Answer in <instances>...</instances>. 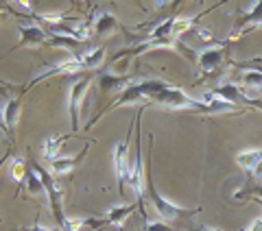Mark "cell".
Segmentation results:
<instances>
[{"label": "cell", "mask_w": 262, "mask_h": 231, "mask_svg": "<svg viewBox=\"0 0 262 231\" xmlns=\"http://www.w3.org/2000/svg\"><path fill=\"white\" fill-rule=\"evenodd\" d=\"M81 157H83V153L79 155V157H59L51 161V175L53 177H61V175H68V172L77 166V164L81 161Z\"/></svg>", "instance_id": "ffe728a7"}, {"label": "cell", "mask_w": 262, "mask_h": 231, "mask_svg": "<svg viewBox=\"0 0 262 231\" xmlns=\"http://www.w3.org/2000/svg\"><path fill=\"white\" fill-rule=\"evenodd\" d=\"M245 194H253V196H256V199H262V183H256L253 188H247V190H245V192L236 194V196H238V199H241V196H245Z\"/></svg>", "instance_id": "83f0119b"}, {"label": "cell", "mask_w": 262, "mask_h": 231, "mask_svg": "<svg viewBox=\"0 0 262 231\" xmlns=\"http://www.w3.org/2000/svg\"><path fill=\"white\" fill-rule=\"evenodd\" d=\"M201 101L210 107V111H212V113H225V111H236V109H238L236 105L223 101V98H219L214 92L203 94V96H201Z\"/></svg>", "instance_id": "d6986e66"}, {"label": "cell", "mask_w": 262, "mask_h": 231, "mask_svg": "<svg viewBox=\"0 0 262 231\" xmlns=\"http://www.w3.org/2000/svg\"><path fill=\"white\" fill-rule=\"evenodd\" d=\"M241 83L251 87V89H262V72H258V70L241 72Z\"/></svg>", "instance_id": "603a6c76"}, {"label": "cell", "mask_w": 262, "mask_h": 231, "mask_svg": "<svg viewBox=\"0 0 262 231\" xmlns=\"http://www.w3.org/2000/svg\"><path fill=\"white\" fill-rule=\"evenodd\" d=\"M153 103L158 105H164V107H170V109H192V111H203V113H212L210 107L201 101V98H192L188 96L184 89L179 87H173L168 85L164 92L158 94V98H155Z\"/></svg>", "instance_id": "3957f363"}, {"label": "cell", "mask_w": 262, "mask_h": 231, "mask_svg": "<svg viewBox=\"0 0 262 231\" xmlns=\"http://www.w3.org/2000/svg\"><path fill=\"white\" fill-rule=\"evenodd\" d=\"M68 137H70V135H51V137H46L44 142H42V153H44V157H46L48 161L59 159L61 146H63V142H66Z\"/></svg>", "instance_id": "ac0fdd59"}, {"label": "cell", "mask_w": 262, "mask_h": 231, "mask_svg": "<svg viewBox=\"0 0 262 231\" xmlns=\"http://www.w3.org/2000/svg\"><path fill=\"white\" fill-rule=\"evenodd\" d=\"M245 231H262V218H253Z\"/></svg>", "instance_id": "f1b7e54d"}, {"label": "cell", "mask_w": 262, "mask_h": 231, "mask_svg": "<svg viewBox=\"0 0 262 231\" xmlns=\"http://www.w3.org/2000/svg\"><path fill=\"white\" fill-rule=\"evenodd\" d=\"M134 81H131L129 77H125V74H114V72H110V74H101L98 77V85H101V89L105 94L107 92H114V89H125V87H129Z\"/></svg>", "instance_id": "9a60e30c"}, {"label": "cell", "mask_w": 262, "mask_h": 231, "mask_svg": "<svg viewBox=\"0 0 262 231\" xmlns=\"http://www.w3.org/2000/svg\"><path fill=\"white\" fill-rule=\"evenodd\" d=\"M20 120V98L18 96H9L3 101V127L9 133V137L13 135V129Z\"/></svg>", "instance_id": "7c38bea8"}, {"label": "cell", "mask_w": 262, "mask_h": 231, "mask_svg": "<svg viewBox=\"0 0 262 231\" xmlns=\"http://www.w3.org/2000/svg\"><path fill=\"white\" fill-rule=\"evenodd\" d=\"M256 203H258V205H260V207H262V199H256Z\"/></svg>", "instance_id": "d6a6232c"}, {"label": "cell", "mask_w": 262, "mask_h": 231, "mask_svg": "<svg viewBox=\"0 0 262 231\" xmlns=\"http://www.w3.org/2000/svg\"><path fill=\"white\" fill-rule=\"evenodd\" d=\"M134 214V205H114V207L107 212V216H105V225H112V227H116L122 231V227H125V222L127 218Z\"/></svg>", "instance_id": "2e32d148"}, {"label": "cell", "mask_w": 262, "mask_h": 231, "mask_svg": "<svg viewBox=\"0 0 262 231\" xmlns=\"http://www.w3.org/2000/svg\"><path fill=\"white\" fill-rule=\"evenodd\" d=\"M194 231H219V229H210V227H196Z\"/></svg>", "instance_id": "1f68e13d"}, {"label": "cell", "mask_w": 262, "mask_h": 231, "mask_svg": "<svg viewBox=\"0 0 262 231\" xmlns=\"http://www.w3.org/2000/svg\"><path fill=\"white\" fill-rule=\"evenodd\" d=\"M90 85H92V79L85 77L77 81V83H72L70 87V96H68V109H70V122H72V131L79 129V113H81V103H83V98L88 94Z\"/></svg>", "instance_id": "ba28073f"}, {"label": "cell", "mask_w": 262, "mask_h": 231, "mask_svg": "<svg viewBox=\"0 0 262 231\" xmlns=\"http://www.w3.org/2000/svg\"><path fill=\"white\" fill-rule=\"evenodd\" d=\"M29 231H55V229H51V227H46V225H39V222H37V225H33Z\"/></svg>", "instance_id": "f546056e"}, {"label": "cell", "mask_w": 262, "mask_h": 231, "mask_svg": "<svg viewBox=\"0 0 262 231\" xmlns=\"http://www.w3.org/2000/svg\"><path fill=\"white\" fill-rule=\"evenodd\" d=\"M18 33H20V46H31V48H37L42 44H48V31L37 27V24H18Z\"/></svg>", "instance_id": "30bf717a"}, {"label": "cell", "mask_w": 262, "mask_h": 231, "mask_svg": "<svg viewBox=\"0 0 262 231\" xmlns=\"http://www.w3.org/2000/svg\"><path fill=\"white\" fill-rule=\"evenodd\" d=\"M79 59L83 63V68H98V65H103V61H105V48L103 46L90 48V51L79 55Z\"/></svg>", "instance_id": "44dd1931"}, {"label": "cell", "mask_w": 262, "mask_h": 231, "mask_svg": "<svg viewBox=\"0 0 262 231\" xmlns=\"http://www.w3.org/2000/svg\"><path fill=\"white\" fill-rule=\"evenodd\" d=\"M144 227H146V231H173V229L166 225V222H162V220H151V218L144 222Z\"/></svg>", "instance_id": "484cf974"}, {"label": "cell", "mask_w": 262, "mask_h": 231, "mask_svg": "<svg viewBox=\"0 0 262 231\" xmlns=\"http://www.w3.org/2000/svg\"><path fill=\"white\" fill-rule=\"evenodd\" d=\"M81 70H83V63H81L79 55H75V57H68V59H63V61L51 63L46 70H42L35 79H33V83H39V81H44L48 77H57V74H75Z\"/></svg>", "instance_id": "9c48e42d"}, {"label": "cell", "mask_w": 262, "mask_h": 231, "mask_svg": "<svg viewBox=\"0 0 262 231\" xmlns=\"http://www.w3.org/2000/svg\"><path fill=\"white\" fill-rule=\"evenodd\" d=\"M149 101V96H146V92H144V87H142V81H134V83H131L129 87H125L120 92V96H118V101H114L107 109L105 111H110V109H118V107H127V105H138V103H146ZM105 111H101L96 115V118H101V115L105 113ZM94 118V120H96ZM94 120L90 122L88 127H92L94 125Z\"/></svg>", "instance_id": "8992f818"}, {"label": "cell", "mask_w": 262, "mask_h": 231, "mask_svg": "<svg viewBox=\"0 0 262 231\" xmlns=\"http://www.w3.org/2000/svg\"><path fill=\"white\" fill-rule=\"evenodd\" d=\"M225 51H227V42L203 48V51L196 55V65H199L201 74H210V72L219 70L221 63H223V59H225Z\"/></svg>", "instance_id": "52a82bcc"}, {"label": "cell", "mask_w": 262, "mask_h": 231, "mask_svg": "<svg viewBox=\"0 0 262 231\" xmlns=\"http://www.w3.org/2000/svg\"><path fill=\"white\" fill-rule=\"evenodd\" d=\"M33 168H35V172L39 175V179H42V183H44V190H46V196H48V203H51V210H53V216H55V220L59 222V225L66 229V225H68V216H66V214H63V207H61V201H63L61 186L57 183L55 177H53L48 170H44L42 166H37V164H33Z\"/></svg>", "instance_id": "277c9868"}, {"label": "cell", "mask_w": 262, "mask_h": 231, "mask_svg": "<svg viewBox=\"0 0 262 231\" xmlns=\"http://www.w3.org/2000/svg\"><path fill=\"white\" fill-rule=\"evenodd\" d=\"M219 98H223V101H227V103H232V105H236L238 101H245V103H249V105H256V107H262V103L260 101H253V98H249L247 94H243V89H238L234 83H223V85H219V87H214L212 89Z\"/></svg>", "instance_id": "5bb4252c"}, {"label": "cell", "mask_w": 262, "mask_h": 231, "mask_svg": "<svg viewBox=\"0 0 262 231\" xmlns=\"http://www.w3.org/2000/svg\"><path fill=\"white\" fill-rule=\"evenodd\" d=\"M260 161H262V148H247V151H241L236 155V164L247 172L256 170V166Z\"/></svg>", "instance_id": "e0dca14e"}, {"label": "cell", "mask_w": 262, "mask_h": 231, "mask_svg": "<svg viewBox=\"0 0 262 231\" xmlns=\"http://www.w3.org/2000/svg\"><path fill=\"white\" fill-rule=\"evenodd\" d=\"M253 175H256V179H260V181H262V161L256 166V170H253Z\"/></svg>", "instance_id": "4dcf8cb0"}, {"label": "cell", "mask_w": 262, "mask_h": 231, "mask_svg": "<svg viewBox=\"0 0 262 231\" xmlns=\"http://www.w3.org/2000/svg\"><path fill=\"white\" fill-rule=\"evenodd\" d=\"M146 192H149V199L153 203L155 212L160 214L162 220H182V218H188L196 214L199 210H186V207H179V205L170 203L168 199H164V196L158 192V188L153 183V175H151V153H149V161H146Z\"/></svg>", "instance_id": "7a4b0ae2"}, {"label": "cell", "mask_w": 262, "mask_h": 231, "mask_svg": "<svg viewBox=\"0 0 262 231\" xmlns=\"http://www.w3.org/2000/svg\"><path fill=\"white\" fill-rule=\"evenodd\" d=\"M234 68H236V70H241V72H245V70H258V72H262V59L236 61V63H234Z\"/></svg>", "instance_id": "d4e9b609"}, {"label": "cell", "mask_w": 262, "mask_h": 231, "mask_svg": "<svg viewBox=\"0 0 262 231\" xmlns=\"http://www.w3.org/2000/svg\"><path fill=\"white\" fill-rule=\"evenodd\" d=\"M116 29H120L118 20L114 18V13L105 11V9H96L94 15H92V31L96 33L98 37H105L110 35V33H114Z\"/></svg>", "instance_id": "8fae6325"}, {"label": "cell", "mask_w": 262, "mask_h": 231, "mask_svg": "<svg viewBox=\"0 0 262 231\" xmlns=\"http://www.w3.org/2000/svg\"><path fill=\"white\" fill-rule=\"evenodd\" d=\"M27 190H29V194H39V192H46L44 190V183H42V179H39V175L35 172V168H29L27 172Z\"/></svg>", "instance_id": "cb8c5ba5"}, {"label": "cell", "mask_w": 262, "mask_h": 231, "mask_svg": "<svg viewBox=\"0 0 262 231\" xmlns=\"http://www.w3.org/2000/svg\"><path fill=\"white\" fill-rule=\"evenodd\" d=\"M258 27H262V0H260V3H253L249 7V11L243 13V18L238 22V31L234 33V37H241L243 33L253 31V29H258Z\"/></svg>", "instance_id": "4fadbf2b"}, {"label": "cell", "mask_w": 262, "mask_h": 231, "mask_svg": "<svg viewBox=\"0 0 262 231\" xmlns=\"http://www.w3.org/2000/svg\"><path fill=\"white\" fill-rule=\"evenodd\" d=\"M27 164H24L20 157H15L11 164H9V177L15 181V183H22V181H27Z\"/></svg>", "instance_id": "7402d4cb"}, {"label": "cell", "mask_w": 262, "mask_h": 231, "mask_svg": "<svg viewBox=\"0 0 262 231\" xmlns=\"http://www.w3.org/2000/svg\"><path fill=\"white\" fill-rule=\"evenodd\" d=\"M190 33H192L194 37H199L201 42H210V39H212V33H210L206 27H194Z\"/></svg>", "instance_id": "4316f807"}, {"label": "cell", "mask_w": 262, "mask_h": 231, "mask_svg": "<svg viewBox=\"0 0 262 231\" xmlns=\"http://www.w3.org/2000/svg\"><path fill=\"white\" fill-rule=\"evenodd\" d=\"M140 122H142V113L136 115V153H134V159L129 161V177H127V183L134 190L138 203H140V212H142V220L146 222L149 216L144 212V192H146V168L142 166V146H140Z\"/></svg>", "instance_id": "6da1fadb"}, {"label": "cell", "mask_w": 262, "mask_h": 231, "mask_svg": "<svg viewBox=\"0 0 262 231\" xmlns=\"http://www.w3.org/2000/svg\"><path fill=\"white\" fill-rule=\"evenodd\" d=\"M136 127V120L134 125L129 127V133L122 142L114 144V172H116V179H118V192L122 194V186L127 183V177H129V161H131V155H129V140H131V129Z\"/></svg>", "instance_id": "5b68a950"}]
</instances>
